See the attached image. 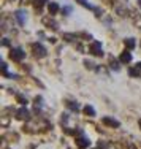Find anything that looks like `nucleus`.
I'll list each match as a JSON object with an SVG mask.
<instances>
[{"label": "nucleus", "instance_id": "aec40b11", "mask_svg": "<svg viewBox=\"0 0 141 149\" xmlns=\"http://www.w3.org/2000/svg\"><path fill=\"white\" fill-rule=\"evenodd\" d=\"M2 45H3V46H8V45H10V41L6 40V38H5V40H3V43H2Z\"/></svg>", "mask_w": 141, "mask_h": 149}, {"label": "nucleus", "instance_id": "5701e85b", "mask_svg": "<svg viewBox=\"0 0 141 149\" xmlns=\"http://www.w3.org/2000/svg\"><path fill=\"white\" fill-rule=\"evenodd\" d=\"M140 125H141V120H140Z\"/></svg>", "mask_w": 141, "mask_h": 149}, {"label": "nucleus", "instance_id": "39448f33", "mask_svg": "<svg viewBox=\"0 0 141 149\" xmlns=\"http://www.w3.org/2000/svg\"><path fill=\"white\" fill-rule=\"evenodd\" d=\"M76 144H78V148H81V149H86V148H89L90 141H89V138H86V136H79V138H76Z\"/></svg>", "mask_w": 141, "mask_h": 149}, {"label": "nucleus", "instance_id": "f3484780", "mask_svg": "<svg viewBox=\"0 0 141 149\" xmlns=\"http://www.w3.org/2000/svg\"><path fill=\"white\" fill-rule=\"evenodd\" d=\"M111 67L116 70H119V65H117V60H111Z\"/></svg>", "mask_w": 141, "mask_h": 149}, {"label": "nucleus", "instance_id": "6ab92c4d", "mask_svg": "<svg viewBox=\"0 0 141 149\" xmlns=\"http://www.w3.org/2000/svg\"><path fill=\"white\" fill-rule=\"evenodd\" d=\"M84 63H86V67H89V68H92V67H94V63H92V62H89V60H86Z\"/></svg>", "mask_w": 141, "mask_h": 149}, {"label": "nucleus", "instance_id": "9d476101", "mask_svg": "<svg viewBox=\"0 0 141 149\" xmlns=\"http://www.w3.org/2000/svg\"><path fill=\"white\" fill-rule=\"evenodd\" d=\"M76 2H78L79 5H83V6H86V8H89V10H95V11L98 13V10H97V8H94V6L90 5V3L87 2V0H76Z\"/></svg>", "mask_w": 141, "mask_h": 149}, {"label": "nucleus", "instance_id": "2eb2a0df", "mask_svg": "<svg viewBox=\"0 0 141 149\" xmlns=\"http://www.w3.org/2000/svg\"><path fill=\"white\" fill-rule=\"evenodd\" d=\"M128 73H130V76H140V68L136 70V68H128Z\"/></svg>", "mask_w": 141, "mask_h": 149}, {"label": "nucleus", "instance_id": "4be33fe9", "mask_svg": "<svg viewBox=\"0 0 141 149\" xmlns=\"http://www.w3.org/2000/svg\"><path fill=\"white\" fill-rule=\"evenodd\" d=\"M138 6H140V8H141V0H138Z\"/></svg>", "mask_w": 141, "mask_h": 149}, {"label": "nucleus", "instance_id": "1a4fd4ad", "mask_svg": "<svg viewBox=\"0 0 141 149\" xmlns=\"http://www.w3.org/2000/svg\"><path fill=\"white\" fill-rule=\"evenodd\" d=\"M84 114L92 118V116H95V109H94L90 105H87V106H84Z\"/></svg>", "mask_w": 141, "mask_h": 149}, {"label": "nucleus", "instance_id": "dca6fc26", "mask_svg": "<svg viewBox=\"0 0 141 149\" xmlns=\"http://www.w3.org/2000/svg\"><path fill=\"white\" fill-rule=\"evenodd\" d=\"M16 98H17V102H19V103L22 105V106H26V105H27V98H24L22 95H17Z\"/></svg>", "mask_w": 141, "mask_h": 149}, {"label": "nucleus", "instance_id": "20e7f679", "mask_svg": "<svg viewBox=\"0 0 141 149\" xmlns=\"http://www.w3.org/2000/svg\"><path fill=\"white\" fill-rule=\"evenodd\" d=\"M101 122L105 124V125H110V127H113V129H117L119 125H121V124H119V120H116V119H113V118H110V116H103V118H101Z\"/></svg>", "mask_w": 141, "mask_h": 149}, {"label": "nucleus", "instance_id": "f8f14e48", "mask_svg": "<svg viewBox=\"0 0 141 149\" xmlns=\"http://www.w3.org/2000/svg\"><path fill=\"white\" fill-rule=\"evenodd\" d=\"M125 46L128 49H133V48H135V40H133V38H127V40H125Z\"/></svg>", "mask_w": 141, "mask_h": 149}, {"label": "nucleus", "instance_id": "a211bd4d", "mask_svg": "<svg viewBox=\"0 0 141 149\" xmlns=\"http://www.w3.org/2000/svg\"><path fill=\"white\" fill-rule=\"evenodd\" d=\"M72 11V8H70V6H65V8H62V13L63 15H67V13H70Z\"/></svg>", "mask_w": 141, "mask_h": 149}, {"label": "nucleus", "instance_id": "6e6552de", "mask_svg": "<svg viewBox=\"0 0 141 149\" xmlns=\"http://www.w3.org/2000/svg\"><path fill=\"white\" fill-rule=\"evenodd\" d=\"M48 10H49V15H57V11H59V5L56 2H51L48 5Z\"/></svg>", "mask_w": 141, "mask_h": 149}, {"label": "nucleus", "instance_id": "9b49d317", "mask_svg": "<svg viewBox=\"0 0 141 149\" xmlns=\"http://www.w3.org/2000/svg\"><path fill=\"white\" fill-rule=\"evenodd\" d=\"M16 17H17V21H19L21 26H22V24L26 22V16H24V13H22V11H16Z\"/></svg>", "mask_w": 141, "mask_h": 149}, {"label": "nucleus", "instance_id": "423d86ee", "mask_svg": "<svg viewBox=\"0 0 141 149\" xmlns=\"http://www.w3.org/2000/svg\"><path fill=\"white\" fill-rule=\"evenodd\" d=\"M16 118H17V119H27V118H29V111H27L26 106H24V108H21V109H17Z\"/></svg>", "mask_w": 141, "mask_h": 149}, {"label": "nucleus", "instance_id": "f03ea898", "mask_svg": "<svg viewBox=\"0 0 141 149\" xmlns=\"http://www.w3.org/2000/svg\"><path fill=\"white\" fill-rule=\"evenodd\" d=\"M32 51L35 52L37 57H44V56H46V49H44V46L40 45V43H33V45H32Z\"/></svg>", "mask_w": 141, "mask_h": 149}, {"label": "nucleus", "instance_id": "7ed1b4c3", "mask_svg": "<svg viewBox=\"0 0 141 149\" xmlns=\"http://www.w3.org/2000/svg\"><path fill=\"white\" fill-rule=\"evenodd\" d=\"M90 52H92L94 56H103V48H101L100 41H92V45H90Z\"/></svg>", "mask_w": 141, "mask_h": 149}, {"label": "nucleus", "instance_id": "f257e3e1", "mask_svg": "<svg viewBox=\"0 0 141 149\" xmlns=\"http://www.w3.org/2000/svg\"><path fill=\"white\" fill-rule=\"evenodd\" d=\"M10 57L13 60H16V62H21L24 57H26V52L22 51V49L16 48V49H11V52H10Z\"/></svg>", "mask_w": 141, "mask_h": 149}, {"label": "nucleus", "instance_id": "4468645a", "mask_svg": "<svg viewBox=\"0 0 141 149\" xmlns=\"http://www.w3.org/2000/svg\"><path fill=\"white\" fill-rule=\"evenodd\" d=\"M67 105H68V108H70V109H73V111H78V109H79V105H78V103H73V102H68Z\"/></svg>", "mask_w": 141, "mask_h": 149}, {"label": "nucleus", "instance_id": "ddd939ff", "mask_svg": "<svg viewBox=\"0 0 141 149\" xmlns=\"http://www.w3.org/2000/svg\"><path fill=\"white\" fill-rule=\"evenodd\" d=\"M46 2H48V0H35V8L41 10V8H43V5H44Z\"/></svg>", "mask_w": 141, "mask_h": 149}, {"label": "nucleus", "instance_id": "0eeeda50", "mask_svg": "<svg viewBox=\"0 0 141 149\" xmlns=\"http://www.w3.org/2000/svg\"><path fill=\"white\" fill-rule=\"evenodd\" d=\"M119 60H121L122 63H128L130 60H132V54H130L128 51L122 52V54H121V57H119Z\"/></svg>", "mask_w": 141, "mask_h": 149}, {"label": "nucleus", "instance_id": "412c9836", "mask_svg": "<svg viewBox=\"0 0 141 149\" xmlns=\"http://www.w3.org/2000/svg\"><path fill=\"white\" fill-rule=\"evenodd\" d=\"M136 67H138V68L141 70V62H138V65H136Z\"/></svg>", "mask_w": 141, "mask_h": 149}]
</instances>
